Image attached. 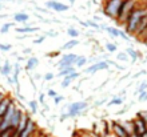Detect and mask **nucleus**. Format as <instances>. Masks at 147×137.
<instances>
[{
    "mask_svg": "<svg viewBox=\"0 0 147 137\" xmlns=\"http://www.w3.org/2000/svg\"><path fill=\"white\" fill-rule=\"evenodd\" d=\"M0 9H1V5H0Z\"/></svg>",
    "mask_w": 147,
    "mask_h": 137,
    "instance_id": "53",
    "label": "nucleus"
},
{
    "mask_svg": "<svg viewBox=\"0 0 147 137\" xmlns=\"http://www.w3.org/2000/svg\"><path fill=\"white\" fill-rule=\"evenodd\" d=\"M15 31L18 32V33H30V32H38L39 28L38 27H27V25H24V27L15 28Z\"/></svg>",
    "mask_w": 147,
    "mask_h": 137,
    "instance_id": "21",
    "label": "nucleus"
},
{
    "mask_svg": "<svg viewBox=\"0 0 147 137\" xmlns=\"http://www.w3.org/2000/svg\"><path fill=\"white\" fill-rule=\"evenodd\" d=\"M111 132L115 137H128V134L126 133V130L123 129V126L120 125V122H118V121L111 122Z\"/></svg>",
    "mask_w": 147,
    "mask_h": 137,
    "instance_id": "10",
    "label": "nucleus"
},
{
    "mask_svg": "<svg viewBox=\"0 0 147 137\" xmlns=\"http://www.w3.org/2000/svg\"><path fill=\"white\" fill-rule=\"evenodd\" d=\"M66 99V97H64V96H62V95H58L56 96V97H54V103L56 104V105H59V104L62 103L63 100Z\"/></svg>",
    "mask_w": 147,
    "mask_h": 137,
    "instance_id": "37",
    "label": "nucleus"
},
{
    "mask_svg": "<svg viewBox=\"0 0 147 137\" xmlns=\"http://www.w3.org/2000/svg\"><path fill=\"white\" fill-rule=\"evenodd\" d=\"M71 83H72V81L68 80V79H63V80H62V84H60V85H62V88H64V89H66V88H68V87L71 85Z\"/></svg>",
    "mask_w": 147,
    "mask_h": 137,
    "instance_id": "36",
    "label": "nucleus"
},
{
    "mask_svg": "<svg viewBox=\"0 0 147 137\" xmlns=\"http://www.w3.org/2000/svg\"><path fill=\"white\" fill-rule=\"evenodd\" d=\"M32 49L31 48H26V49H23V55H27V53H31Z\"/></svg>",
    "mask_w": 147,
    "mask_h": 137,
    "instance_id": "44",
    "label": "nucleus"
},
{
    "mask_svg": "<svg viewBox=\"0 0 147 137\" xmlns=\"http://www.w3.org/2000/svg\"><path fill=\"white\" fill-rule=\"evenodd\" d=\"M47 96H50V97H56V96H58V92L54 91V89H48V92H47Z\"/></svg>",
    "mask_w": 147,
    "mask_h": 137,
    "instance_id": "39",
    "label": "nucleus"
},
{
    "mask_svg": "<svg viewBox=\"0 0 147 137\" xmlns=\"http://www.w3.org/2000/svg\"><path fill=\"white\" fill-rule=\"evenodd\" d=\"M36 132V122L34 120H30L27 124V126L24 128L23 132H20L19 134H16L15 137H34V133Z\"/></svg>",
    "mask_w": 147,
    "mask_h": 137,
    "instance_id": "9",
    "label": "nucleus"
},
{
    "mask_svg": "<svg viewBox=\"0 0 147 137\" xmlns=\"http://www.w3.org/2000/svg\"><path fill=\"white\" fill-rule=\"evenodd\" d=\"M0 122H1V118H0Z\"/></svg>",
    "mask_w": 147,
    "mask_h": 137,
    "instance_id": "54",
    "label": "nucleus"
},
{
    "mask_svg": "<svg viewBox=\"0 0 147 137\" xmlns=\"http://www.w3.org/2000/svg\"><path fill=\"white\" fill-rule=\"evenodd\" d=\"M12 27H13V23H4L3 25H1V28H0V33L1 35L8 33V31L11 29Z\"/></svg>",
    "mask_w": 147,
    "mask_h": 137,
    "instance_id": "26",
    "label": "nucleus"
},
{
    "mask_svg": "<svg viewBox=\"0 0 147 137\" xmlns=\"http://www.w3.org/2000/svg\"><path fill=\"white\" fill-rule=\"evenodd\" d=\"M105 48H106V51H107L109 53H114V52H116V49H118L114 43H106Z\"/></svg>",
    "mask_w": 147,
    "mask_h": 137,
    "instance_id": "29",
    "label": "nucleus"
},
{
    "mask_svg": "<svg viewBox=\"0 0 147 137\" xmlns=\"http://www.w3.org/2000/svg\"><path fill=\"white\" fill-rule=\"evenodd\" d=\"M4 97H5V95H4L3 92H0V101H1V100H3Z\"/></svg>",
    "mask_w": 147,
    "mask_h": 137,
    "instance_id": "46",
    "label": "nucleus"
},
{
    "mask_svg": "<svg viewBox=\"0 0 147 137\" xmlns=\"http://www.w3.org/2000/svg\"><path fill=\"white\" fill-rule=\"evenodd\" d=\"M102 29H105L109 35H111L112 37H122L123 40H130V36H128L126 32L120 31L119 28L116 27H109V25H102Z\"/></svg>",
    "mask_w": 147,
    "mask_h": 137,
    "instance_id": "7",
    "label": "nucleus"
},
{
    "mask_svg": "<svg viewBox=\"0 0 147 137\" xmlns=\"http://www.w3.org/2000/svg\"><path fill=\"white\" fill-rule=\"evenodd\" d=\"M23 110H22V108L18 107V109H16L15 114H13V117H12V121H11V128H13V129H16V126L19 125L20 120H22V116H23Z\"/></svg>",
    "mask_w": 147,
    "mask_h": 137,
    "instance_id": "14",
    "label": "nucleus"
},
{
    "mask_svg": "<svg viewBox=\"0 0 147 137\" xmlns=\"http://www.w3.org/2000/svg\"><path fill=\"white\" fill-rule=\"evenodd\" d=\"M55 73H52V72H47L46 75H44V77H43V79H44V81H52L55 79Z\"/></svg>",
    "mask_w": 147,
    "mask_h": 137,
    "instance_id": "33",
    "label": "nucleus"
},
{
    "mask_svg": "<svg viewBox=\"0 0 147 137\" xmlns=\"http://www.w3.org/2000/svg\"><path fill=\"white\" fill-rule=\"evenodd\" d=\"M67 118H70L68 113H63L62 116H60V121H64V120H67Z\"/></svg>",
    "mask_w": 147,
    "mask_h": 137,
    "instance_id": "43",
    "label": "nucleus"
},
{
    "mask_svg": "<svg viewBox=\"0 0 147 137\" xmlns=\"http://www.w3.org/2000/svg\"><path fill=\"white\" fill-rule=\"evenodd\" d=\"M146 71H140V72H138V73H135V75H134V76H132V77H134V79H138V77H140V76H142V75H146Z\"/></svg>",
    "mask_w": 147,
    "mask_h": 137,
    "instance_id": "41",
    "label": "nucleus"
},
{
    "mask_svg": "<svg viewBox=\"0 0 147 137\" xmlns=\"http://www.w3.org/2000/svg\"><path fill=\"white\" fill-rule=\"evenodd\" d=\"M79 23L86 28H94V29H102V25L96 21H94V20H87V21H79Z\"/></svg>",
    "mask_w": 147,
    "mask_h": 137,
    "instance_id": "20",
    "label": "nucleus"
},
{
    "mask_svg": "<svg viewBox=\"0 0 147 137\" xmlns=\"http://www.w3.org/2000/svg\"><path fill=\"white\" fill-rule=\"evenodd\" d=\"M128 137H140V136H138V134H135V133H132V134H130Z\"/></svg>",
    "mask_w": 147,
    "mask_h": 137,
    "instance_id": "50",
    "label": "nucleus"
},
{
    "mask_svg": "<svg viewBox=\"0 0 147 137\" xmlns=\"http://www.w3.org/2000/svg\"><path fill=\"white\" fill-rule=\"evenodd\" d=\"M38 65H39V59L36 56H31L27 60L24 68H26V71H34V69L38 68Z\"/></svg>",
    "mask_w": 147,
    "mask_h": 137,
    "instance_id": "15",
    "label": "nucleus"
},
{
    "mask_svg": "<svg viewBox=\"0 0 147 137\" xmlns=\"http://www.w3.org/2000/svg\"><path fill=\"white\" fill-rule=\"evenodd\" d=\"M13 101L12 99H9V97H4L1 101H0V118L3 117L4 114H5V112H7V109H8V107L11 105V103Z\"/></svg>",
    "mask_w": 147,
    "mask_h": 137,
    "instance_id": "12",
    "label": "nucleus"
},
{
    "mask_svg": "<svg viewBox=\"0 0 147 137\" xmlns=\"http://www.w3.org/2000/svg\"><path fill=\"white\" fill-rule=\"evenodd\" d=\"M18 57V61H23L24 60V57H20V56H16Z\"/></svg>",
    "mask_w": 147,
    "mask_h": 137,
    "instance_id": "49",
    "label": "nucleus"
},
{
    "mask_svg": "<svg viewBox=\"0 0 147 137\" xmlns=\"http://www.w3.org/2000/svg\"><path fill=\"white\" fill-rule=\"evenodd\" d=\"M46 7L55 12H66L70 9V5L63 4L62 1H56V0H48V1H46Z\"/></svg>",
    "mask_w": 147,
    "mask_h": 137,
    "instance_id": "6",
    "label": "nucleus"
},
{
    "mask_svg": "<svg viewBox=\"0 0 147 137\" xmlns=\"http://www.w3.org/2000/svg\"><path fill=\"white\" fill-rule=\"evenodd\" d=\"M146 12V7H136L134 11L130 13V16L127 17L126 23H124V31L126 33L130 35H136V31L139 28V24L142 21Z\"/></svg>",
    "mask_w": 147,
    "mask_h": 137,
    "instance_id": "1",
    "label": "nucleus"
},
{
    "mask_svg": "<svg viewBox=\"0 0 147 137\" xmlns=\"http://www.w3.org/2000/svg\"><path fill=\"white\" fill-rule=\"evenodd\" d=\"M12 71H13V67H12L11 63L8 60H5L4 65H0V75H1V76L8 77L12 73Z\"/></svg>",
    "mask_w": 147,
    "mask_h": 137,
    "instance_id": "11",
    "label": "nucleus"
},
{
    "mask_svg": "<svg viewBox=\"0 0 147 137\" xmlns=\"http://www.w3.org/2000/svg\"><path fill=\"white\" fill-rule=\"evenodd\" d=\"M35 79H36V80H40V79H42V75H38V73H36V75H35Z\"/></svg>",
    "mask_w": 147,
    "mask_h": 137,
    "instance_id": "47",
    "label": "nucleus"
},
{
    "mask_svg": "<svg viewBox=\"0 0 147 137\" xmlns=\"http://www.w3.org/2000/svg\"><path fill=\"white\" fill-rule=\"evenodd\" d=\"M78 57L79 56L75 53H66L60 57V61H67V63H71L72 65H75V61L78 60Z\"/></svg>",
    "mask_w": 147,
    "mask_h": 137,
    "instance_id": "19",
    "label": "nucleus"
},
{
    "mask_svg": "<svg viewBox=\"0 0 147 137\" xmlns=\"http://www.w3.org/2000/svg\"><path fill=\"white\" fill-rule=\"evenodd\" d=\"M11 48H12L11 44H1L0 43V51L1 52H8V51H11Z\"/></svg>",
    "mask_w": 147,
    "mask_h": 137,
    "instance_id": "34",
    "label": "nucleus"
},
{
    "mask_svg": "<svg viewBox=\"0 0 147 137\" xmlns=\"http://www.w3.org/2000/svg\"><path fill=\"white\" fill-rule=\"evenodd\" d=\"M144 91H147V81H143L142 84L138 85V89H136L135 93H140V92H144Z\"/></svg>",
    "mask_w": 147,
    "mask_h": 137,
    "instance_id": "31",
    "label": "nucleus"
},
{
    "mask_svg": "<svg viewBox=\"0 0 147 137\" xmlns=\"http://www.w3.org/2000/svg\"><path fill=\"white\" fill-rule=\"evenodd\" d=\"M13 20H15L16 23H20V24L27 25L28 20H30V16H28L26 12H18V13H15V15H13Z\"/></svg>",
    "mask_w": 147,
    "mask_h": 137,
    "instance_id": "13",
    "label": "nucleus"
},
{
    "mask_svg": "<svg viewBox=\"0 0 147 137\" xmlns=\"http://www.w3.org/2000/svg\"><path fill=\"white\" fill-rule=\"evenodd\" d=\"M120 125L123 126V129L126 130V133L130 134L134 133V125H132V120H126V121H119Z\"/></svg>",
    "mask_w": 147,
    "mask_h": 137,
    "instance_id": "17",
    "label": "nucleus"
},
{
    "mask_svg": "<svg viewBox=\"0 0 147 137\" xmlns=\"http://www.w3.org/2000/svg\"><path fill=\"white\" fill-rule=\"evenodd\" d=\"M116 59L119 61H124V63H128V61H130V57H128V55L126 53V52H119V53L116 55Z\"/></svg>",
    "mask_w": 147,
    "mask_h": 137,
    "instance_id": "28",
    "label": "nucleus"
},
{
    "mask_svg": "<svg viewBox=\"0 0 147 137\" xmlns=\"http://www.w3.org/2000/svg\"><path fill=\"white\" fill-rule=\"evenodd\" d=\"M136 7H138V1H136V0H123L122 7H120V11H119V15H118V19L116 20L120 21V23L124 25V23H126L127 17L130 16V13H131Z\"/></svg>",
    "mask_w": 147,
    "mask_h": 137,
    "instance_id": "3",
    "label": "nucleus"
},
{
    "mask_svg": "<svg viewBox=\"0 0 147 137\" xmlns=\"http://www.w3.org/2000/svg\"><path fill=\"white\" fill-rule=\"evenodd\" d=\"M136 117H139L140 120H143V121L147 124V110H140L139 113L136 114Z\"/></svg>",
    "mask_w": 147,
    "mask_h": 137,
    "instance_id": "32",
    "label": "nucleus"
},
{
    "mask_svg": "<svg viewBox=\"0 0 147 137\" xmlns=\"http://www.w3.org/2000/svg\"><path fill=\"white\" fill-rule=\"evenodd\" d=\"M44 39H46V36H40V37H38L36 40H34V44H40V43L44 41Z\"/></svg>",
    "mask_w": 147,
    "mask_h": 137,
    "instance_id": "40",
    "label": "nucleus"
},
{
    "mask_svg": "<svg viewBox=\"0 0 147 137\" xmlns=\"http://www.w3.org/2000/svg\"><path fill=\"white\" fill-rule=\"evenodd\" d=\"M44 36H48V37H56V36H58V32H56V31H48L47 35H44Z\"/></svg>",
    "mask_w": 147,
    "mask_h": 137,
    "instance_id": "38",
    "label": "nucleus"
},
{
    "mask_svg": "<svg viewBox=\"0 0 147 137\" xmlns=\"http://www.w3.org/2000/svg\"><path fill=\"white\" fill-rule=\"evenodd\" d=\"M72 72H75V68H74V67L67 68V69H62V71H59V73H58V76L56 77H66V76H68V75H71Z\"/></svg>",
    "mask_w": 147,
    "mask_h": 137,
    "instance_id": "23",
    "label": "nucleus"
},
{
    "mask_svg": "<svg viewBox=\"0 0 147 137\" xmlns=\"http://www.w3.org/2000/svg\"><path fill=\"white\" fill-rule=\"evenodd\" d=\"M105 1H107V0H105Z\"/></svg>",
    "mask_w": 147,
    "mask_h": 137,
    "instance_id": "55",
    "label": "nucleus"
},
{
    "mask_svg": "<svg viewBox=\"0 0 147 137\" xmlns=\"http://www.w3.org/2000/svg\"><path fill=\"white\" fill-rule=\"evenodd\" d=\"M138 101H139V103H143V101H147V91L140 92V93H139V97H138Z\"/></svg>",
    "mask_w": 147,
    "mask_h": 137,
    "instance_id": "35",
    "label": "nucleus"
},
{
    "mask_svg": "<svg viewBox=\"0 0 147 137\" xmlns=\"http://www.w3.org/2000/svg\"><path fill=\"white\" fill-rule=\"evenodd\" d=\"M5 79H7V81H8V84H11V85H13V80H12V77H5Z\"/></svg>",
    "mask_w": 147,
    "mask_h": 137,
    "instance_id": "45",
    "label": "nucleus"
},
{
    "mask_svg": "<svg viewBox=\"0 0 147 137\" xmlns=\"http://www.w3.org/2000/svg\"><path fill=\"white\" fill-rule=\"evenodd\" d=\"M103 1H105V0H103Z\"/></svg>",
    "mask_w": 147,
    "mask_h": 137,
    "instance_id": "56",
    "label": "nucleus"
},
{
    "mask_svg": "<svg viewBox=\"0 0 147 137\" xmlns=\"http://www.w3.org/2000/svg\"><path fill=\"white\" fill-rule=\"evenodd\" d=\"M122 3L123 0H107L103 4V15L110 17L112 20L118 19V15H119L120 7H122Z\"/></svg>",
    "mask_w": 147,
    "mask_h": 137,
    "instance_id": "2",
    "label": "nucleus"
},
{
    "mask_svg": "<svg viewBox=\"0 0 147 137\" xmlns=\"http://www.w3.org/2000/svg\"><path fill=\"white\" fill-rule=\"evenodd\" d=\"M28 107H30V110H31V113H38L39 110V107H38V101H35V100H31L30 103H28Z\"/></svg>",
    "mask_w": 147,
    "mask_h": 137,
    "instance_id": "25",
    "label": "nucleus"
},
{
    "mask_svg": "<svg viewBox=\"0 0 147 137\" xmlns=\"http://www.w3.org/2000/svg\"><path fill=\"white\" fill-rule=\"evenodd\" d=\"M44 97H46V96L43 95V93H40V95H39V103L43 104V105H44Z\"/></svg>",
    "mask_w": 147,
    "mask_h": 137,
    "instance_id": "42",
    "label": "nucleus"
},
{
    "mask_svg": "<svg viewBox=\"0 0 147 137\" xmlns=\"http://www.w3.org/2000/svg\"><path fill=\"white\" fill-rule=\"evenodd\" d=\"M58 55H59V52H55V53H51V55H50V57H56Z\"/></svg>",
    "mask_w": 147,
    "mask_h": 137,
    "instance_id": "48",
    "label": "nucleus"
},
{
    "mask_svg": "<svg viewBox=\"0 0 147 137\" xmlns=\"http://www.w3.org/2000/svg\"><path fill=\"white\" fill-rule=\"evenodd\" d=\"M80 76V73L79 72H76V71H75V72H72L71 73V75H68V76H66V77H63V79H68V80H71V81H74V80H76L78 77Z\"/></svg>",
    "mask_w": 147,
    "mask_h": 137,
    "instance_id": "30",
    "label": "nucleus"
},
{
    "mask_svg": "<svg viewBox=\"0 0 147 137\" xmlns=\"http://www.w3.org/2000/svg\"><path fill=\"white\" fill-rule=\"evenodd\" d=\"M109 63L107 60H99L96 63H94L92 65H88L87 68L84 69V73H88V75H94V73L99 72V71H105V69H109Z\"/></svg>",
    "mask_w": 147,
    "mask_h": 137,
    "instance_id": "5",
    "label": "nucleus"
},
{
    "mask_svg": "<svg viewBox=\"0 0 147 137\" xmlns=\"http://www.w3.org/2000/svg\"><path fill=\"white\" fill-rule=\"evenodd\" d=\"M126 53L128 55V57L131 59L132 63H135V61L138 60V59H142V56H143V55L139 53L138 51H135L134 48H130V47H128L127 49H126Z\"/></svg>",
    "mask_w": 147,
    "mask_h": 137,
    "instance_id": "16",
    "label": "nucleus"
},
{
    "mask_svg": "<svg viewBox=\"0 0 147 137\" xmlns=\"http://www.w3.org/2000/svg\"><path fill=\"white\" fill-rule=\"evenodd\" d=\"M123 103V99L120 97V96H114L111 99V101L109 103L110 107H112V105H120V104Z\"/></svg>",
    "mask_w": 147,
    "mask_h": 137,
    "instance_id": "27",
    "label": "nucleus"
},
{
    "mask_svg": "<svg viewBox=\"0 0 147 137\" xmlns=\"http://www.w3.org/2000/svg\"><path fill=\"white\" fill-rule=\"evenodd\" d=\"M87 63H88V59H87V57L79 56V57H78V60L75 61V65H76L78 68H83V67H84Z\"/></svg>",
    "mask_w": 147,
    "mask_h": 137,
    "instance_id": "22",
    "label": "nucleus"
},
{
    "mask_svg": "<svg viewBox=\"0 0 147 137\" xmlns=\"http://www.w3.org/2000/svg\"><path fill=\"white\" fill-rule=\"evenodd\" d=\"M132 125H134V133L138 136H142L147 132V124L143 120H140L139 117L132 118Z\"/></svg>",
    "mask_w": 147,
    "mask_h": 137,
    "instance_id": "8",
    "label": "nucleus"
},
{
    "mask_svg": "<svg viewBox=\"0 0 147 137\" xmlns=\"http://www.w3.org/2000/svg\"><path fill=\"white\" fill-rule=\"evenodd\" d=\"M36 137H43V136H36Z\"/></svg>",
    "mask_w": 147,
    "mask_h": 137,
    "instance_id": "52",
    "label": "nucleus"
},
{
    "mask_svg": "<svg viewBox=\"0 0 147 137\" xmlns=\"http://www.w3.org/2000/svg\"><path fill=\"white\" fill-rule=\"evenodd\" d=\"M78 44H79V40H78V39H71L66 44H63L60 51H70V49H72V48H75Z\"/></svg>",
    "mask_w": 147,
    "mask_h": 137,
    "instance_id": "18",
    "label": "nucleus"
},
{
    "mask_svg": "<svg viewBox=\"0 0 147 137\" xmlns=\"http://www.w3.org/2000/svg\"><path fill=\"white\" fill-rule=\"evenodd\" d=\"M68 1H70L71 4H74V3H75V1H76V0H68Z\"/></svg>",
    "mask_w": 147,
    "mask_h": 137,
    "instance_id": "51",
    "label": "nucleus"
},
{
    "mask_svg": "<svg viewBox=\"0 0 147 137\" xmlns=\"http://www.w3.org/2000/svg\"><path fill=\"white\" fill-rule=\"evenodd\" d=\"M67 35H68L71 39H78V36H79V31H78L76 28L70 27L68 29H67Z\"/></svg>",
    "mask_w": 147,
    "mask_h": 137,
    "instance_id": "24",
    "label": "nucleus"
},
{
    "mask_svg": "<svg viewBox=\"0 0 147 137\" xmlns=\"http://www.w3.org/2000/svg\"><path fill=\"white\" fill-rule=\"evenodd\" d=\"M88 108V104L86 101H75V103H71L68 105V116L70 117H79L84 110H87Z\"/></svg>",
    "mask_w": 147,
    "mask_h": 137,
    "instance_id": "4",
    "label": "nucleus"
}]
</instances>
